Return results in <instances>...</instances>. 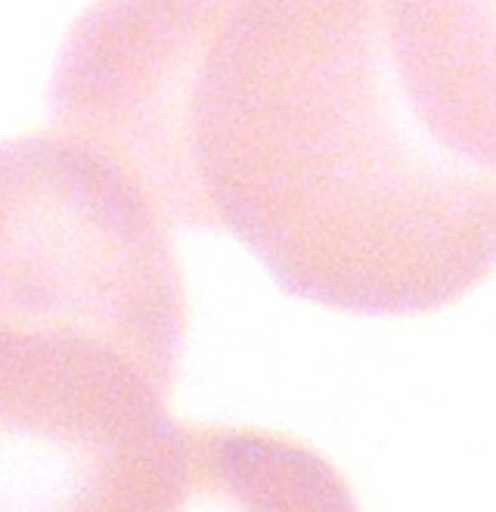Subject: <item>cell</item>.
Returning <instances> with one entry per match:
<instances>
[{"label": "cell", "mask_w": 496, "mask_h": 512, "mask_svg": "<svg viewBox=\"0 0 496 512\" xmlns=\"http://www.w3.org/2000/svg\"><path fill=\"white\" fill-rule=\"evenodd\" d=\"M493 35L465 0H159L112 156L320 305L425 311L496 252Z\"/></svg>", "instance_id": "obj_1"}, {"label": "cell", "mask_w": 496, "mask_h": 512, "mask_svg": "<svg viewBox=\"0 0 496 512\" xmlns=\"http://www.w3.org/2000/svg\"><path fill=\"white\" fill-rule=\"evenodd\" d=\"M0 305L53 342L162 376L183 323L171 215L75 134L4 140Z\"/></svg>", "instance_id": "obj_2"}]
</instances>
